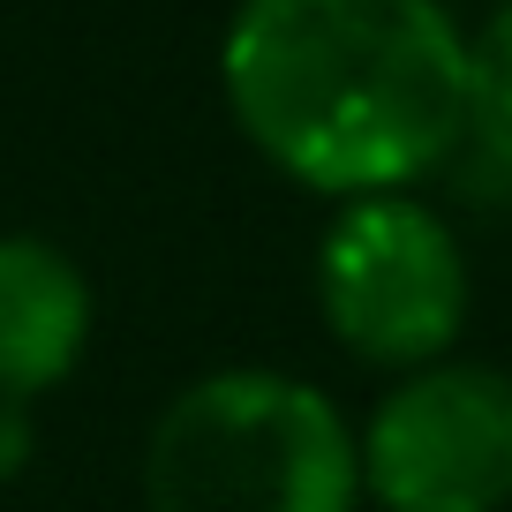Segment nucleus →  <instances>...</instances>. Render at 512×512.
I'll return each instance as SVG.
<instances>
[{
    "instance_id": "obj_1",
    "label": "nucleus",
    "mask_w": 512,
    "mask_h": 512,
    "mask_svg": "<svg viewBox=\"0 0 512 512\" xmlns=\"http://www.w3.org/2000/svg\"><path fill=\"white\" fill-rule=\"evenodd\" d=\"M219 83L279 174L317 196H407L460 151L467 38L445 0H241Z\"/></svg>"
},
{
    "instance_id": "obj_2",
    "label": "nucleus",
    "mask_w": 512,
    "mask_h": 512,
    "mask_svg": "<svg viewBox=\"0 0 512 512\" xmlns=\"http://www.w3.org/2000/svg\"><path fill=\"white\" fill-rule=\"evenodd\" d=\"M144 497L151 512H354L362 445L317 384L211 369L151 422Z\"/></svg>"
},
{
    "instance_id": "obj_3",
    "label": "nucleus",
    "mask_w": 512,
    "mask_h": 512,
    "mask_svg": "<svg viewBox=\"0 0 512 512\" xmlns=\"http://www.w3.org/2000/svg\"><path fill=\"white\" fill-rule=\"evenodd\" d=\"M317 309L354 362L415 377L467 324V256L415 196H354L317 241Z\"/></svg>"
},
{
    "instance_id": "obj_4",
    "label": "nucleus",
    "mask_w": 512,
    "mask_h": 512,
    "mask_svg": "<svg viewBox=\"0 0 512 512\" xmlns=\"http://www.w3.org/2000/svg\"><path fill=\"white\" fill-rule=\"evenodd\" d=\"M362 490L384 512H505L512 505V377L490 362H430L369 415Z\"/></svg>"
},
{
    "instance_id": "obj_5",
    "label": "nucleus",
    "mask_w": 512,
    "mask_h": 512,
    "mask_svg": "<svg viewBox=\"0 0 512 512\" xmlns=\"http://www.w3.org/2000/svg\"><path fill=\"white\" fill-rule=\"evenodd\" d=\"M91 347V279L46 234H0V400L53 392Z\"/></svg>"
},
{
    "instance_id": "obj_6",
    "label": "nucleus",
    "mask_w": 512,
    "mask_h": 512,
    "mask_svg": "<svg viewBox=\"0 0 512 512\" xmlns=\"http://www.w3.org/2000/svg\"><path fill=\"white\" fill-rule=\"evenodd\" d=\"M460 151L475 174L512 181V0L467 38V91H460Z\"/></svg>"
},
{
    "instance_id": "obj_7",
    "label": "nucleus",
    "mask_w": 512,
    "mask_h": 512,
    "mask_svg": "<svg viewBox=\"0 0 512 512\" xmlns=\"http://www.w3.org/2000/svg\"><path fill=\"white\" fill-rule=\"evenodd\" d=\"M23 460H31V415L16 400H0V475H16Z\"/></svg>"
}]
</instances>
